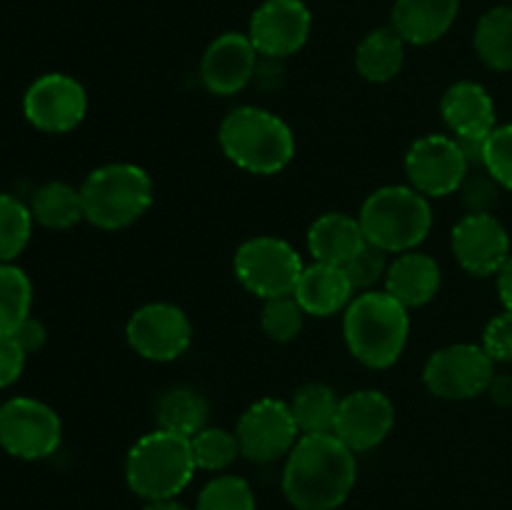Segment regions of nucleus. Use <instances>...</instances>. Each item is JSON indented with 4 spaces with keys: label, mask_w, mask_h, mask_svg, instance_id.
<instances>
[{
    "label": "nucleus",
    "mask_w": 512,
    "mask_h": 510,
    "mask_svg": "<svg viewBox=\"0 0 512 510\" xmlns=\"http://www.w3.org/2000/svg\"><path fill=\"white\" fill-rule=\"evenodd\" d=\"M408 185L425 198H445L458 193L470 175L468 155L453 135L430 133L415 140L405 153Z\"/></svg>",
    "instance_id": "obj_9"
},
{
    "label": "nucleus",
    "mask_w": 512,
    "mask_h": 510,
    "mask_svg": "<svg viewBox=\"0 0 512 510\" xmlns=\"http://www.w3.org/2000/svg\"><path fill=\"white\" fill-rule=\"evenodd\" d=\"M190 438L158 428L143 435L125 460V480L130 490L148 503L173 500L183 493L195 473Z\"/></svg>",
    "instance_id": "obj_6"
},
{
    "label": "nucleus",
    "mask_w": 512,
    "mask_h": 510,
    "mask_svg": "<svg viewBox=\"0 0 512 510\" xmlns=\"http://www.w3.org/2000/svg\"><path fill=\"white\" fill-rule=\"evenodd\" d=\"M23 113L43 133H68L83 123L88 95L75 78L65 73L40 75L23 98Z\"/></svg>",
    "instance_id": "obj_13"
},
{
    "label": "nucleus",
    "mask_w": 512,
    "mask_h": 510,
    "mask_svg": "<svg viewBox=\"0 0 512 510\" xmlns=\"http://www.w3.org/2000/svg\"><path fill=\"white\" fill-rule=\"evenodd\" d=\"M358 480L355 453L335 433L300 435L283 470V493L298 510H335Z\"/></svg>",
    "instance_id": "obj_1"
},
{
    "label": "nucleus",
    "mask_w": 512,
    "mask_h": 510,
    "mask_svg": "<svg viewBox=\"0 0 512 510\" xmlns=\"http://www.w3.org/2000/svg\"><path fill=\"white\" fill-rule=\"evenodd\" d=\"M13 338L18 340L20 348H23L25 353H35V350L43 348L45 340H48V330H45V325L40 323V320L28 318L18 330H15Z\"/></svg>",
    "instance_id": "obj_38"
},
{
    "label": "nucleus",
    "mask_w": 512,
    "mask_h": 510,
    "mask_svg": "<svg viewBox=\"0 0 512 510\" xmlns=\"http://www.w3.org/2000/svg\"><path fill=\"white\" fill-rule=\"evenodd\" d=\"M233 268L235 278L248 293L258 295L260 300H270L280 295H293L305 265L288 240L275 238V235H258V238L245 240L235 250Z\"/></svg>",
    "instance_id": "obj_7"
},
{
    "label": "nucleus",
    "mask_w": 512,
    "mask_h": 510,
    "mask_svg": "<svg viewBox=\"0 0 512 510\" xmlns=\"http://www.w3.org/2000/svg\"><path fill=\"white\" fill-rule=\"evenodd\" d=\"M343 335L350 355L365 368H390L398 363L408 343V308L388 290H365L345 308Z\"/></svg>",
    "instance_id": "obj_2"
},
{
    "label": "nucleus",
    "mask_w": 512,
    "mask_h": 510,
    "mask_svg": "<svg viewBox=\"0 0 512 510\" xmlns=\"http://www.w3.org/2000/svg\"><path fill=\"white\" fill-rule=\"evenodd\" d=\"M33 213L15 195L0 193V263H13L33 233Z\"/></svg>",
    "instance_id": "obj_29"
},
{
    "label": "nucleus",
    "mask_w": 512,
    "mask_h": 510,
    "mask_svg": "<svg viewBox=\"0 0 512 510\" xmlns=\"http://www.w3.org/2000/svg\"><path fill=\"white\" fill-rule=\"evenodd\" d=\"M63 423L50 405L10 398L0 405V448L20 460H43L58 450Z\"/></svg>",
    "instance_id": "obj_10"
},
{
    "label": "nucleus",
    "mask_w": 512,
    "mask_h": 510,
    "mask_svg": "<svg viewBox=\"0 0 512 510\" xmlns=\"http://www.w3.org/2000/svg\"><path fill=\"white\" fill-rule=\"evenodd\" d=\"M195 510H255L253 488L238 475H218L200 490Z\"/></svg>",
    "instance_id": "obj_31"
},
{
    "label": "nucleus",
    "mask_w": 512,
    "mask_h": 510,
    "mask_svg": "<svg viewBox=\"0 0 512 510\" xmlns=\"http://www.w3.org/2000/svg\"><path fill=\"white\" fill-rule=\"evenodd\" d=\"M210 408L203 395L193 388H173L158 400V428L193 438L208 425Z\"/></svg>",
    "instance_id": "obj_26"
},
{
    "label": "nucleus",
    "mask_w": 512,
    "mask_h": 510,
    "mask_svg": "<svg viewBox=\"0 0 512 510\" xmlns=\"http://www.w3.org/2000/svg\"><path fill=\"white\" fill-rule=\"evenodd\" d=\"M128 343L140 358L153 363L178 360L193 343V325L188 315L173 303H148L128 320Z\"/></svg>",
    "instance_id": "obj_12"
},
{
    "label": "nucleus",
    "mask_w": 512,
    "mask_h": 510,
    "mask_svg": "<svg viewBox=\"0 0 512 510\" xmlns=\"http://www.w3.org/2000/svg\"><path fill=\"white\" fill-rule=\"evenodd\" d=\"M290 410L298 423L300 435L333 433L335 418H338L340 398L335 390L325 383H308L295 390L290 400Z\"/></svg>",
    "instance_id": "obj_27"
},
{
    "label": "nucleus",
    "mask_w": 512,
    "mask_h": 510,
    "mask_svg": "<svg viewBox=\"0 0 512 510\" xmlns=\"http://www.w3.org/2000/svg\"><path fill=\"white\" fill-rule=\"evenodd\" d=\"M30 213H33L35 223L50 230H68L75 223L85 220L83 213V198H80V188H73L68 183H53L40 185L30 200Z\"/></svg>",
    "instance_id": "obj_24"
},
{
    "label": "nucleus",
    "mask_w": 512,
    "mask_h": 510,
    "mask_svg": "<svg viewBox=\"0 0 512 510\" xmlns=\"http://www.w3.org/2000/svg\"><path fill=\"white\" fill-rule=\"evenodd\" d=\"M368 243L385 253H408L428 238L433 208L428 198L410 185H385L365 198L358 215Z\"/></svg>",
    "instance_id": "obj_4"
},
{
    "label": "nucleus",
    "mask_w": 512,
    "mask_h": 510,
    "mask_svg": "<svg viewBox=\"0 0 512 510\" xmlns=\"http://www.w3.org/2000/svg\"><path fill=\"white\" fill-rule=\"evenodd\" d=\"M440 115L460 143H483L495 123V103L488 90L473 80H460L445 90L440 100Z\"/></svg>",
    "instance_id": "obj_18"
},
{
    "label": "nucleus",
    "mask_w": 512,
    "mask_h": 510,
    "mask_svg": "<svg viewBox=\"0 0 512 510\" xmlns=\"http://www.w3.org/2000/svg\"><path fill=\"white\" fill-rule=\"evenodd\" d=\"M498 295L503 300L505 310H512V255L498 270Z\"/></svg>",
    "instance_id": "obj_39"
},
{
    "label": "nucleus",
    "mask_w": 512,
    "mask_h": 510,
    "mask_svg": "<svg viewBox=\"0 0 512 510\" xmlns=\"http://www.w3.org/2000/svg\"><path fill=\"white\" fill-rule=\"evenodd\" d=\"M388 265L390 263L385 250L375 248L373 243H365L343 268L348 273L350 283H353L355 293H365V290H375V285L385 280Z\"/></svg>",
    "instance_id": "obj_34"
},
{
    "label": "nucleus",
    "mask_w": 512,
    "mask_h": 510,
    "mask_svg": "<svg viewBox=\"0 0 512 510\" xmlns=\"http://www.w3.org/2000/svg\"><path fill=\"white\" fill-rule=\"evenodd\" d=\"M473 45L478 58L490 70H498V73L512 70V5L490 8L478 20Z\"/></svg>",
    "instance_id": "obj_25"
},
{
    "label": "nucleus",
    "mask_w": 512,
    "mask_h": 510,
    "mask_svg": "<svg viewBox=\"0 0 512 510\" xmlns=\"http://www.w3.org/2000/svg\"><path fill=\"white\" fill-rule=\"evenodd\" d=\"M483 348L495 363H512V310L490 320L483 333Z\"/></svg>",
    "instance_id": "obj_35"
},
{
    "label": "nucleus",
    "mask_w": 512,
    "mask_h": 510,
    "mask_svg": "<svg viewBox=\"0 0 512 510\" xmlns=\"http://www.w3.org/2000/svg\"><path fill=\"white\" fill-rule=\"evenodd\" d=\"M235 435H238L240 455L253 463H273L288 458L298 443L300 430L285 400L263 398L240 415Z\"/></svg>",
    "instance_id": "obj_11"
},
{
    "label": "nucleus",
    "mask_w": 512,
    "mask_h": 510,
    "mask_svg": "<svg viewBox=\"0 0 512 510\" xmlns=\"http://www.w3.org/2000/svg\"><path fill=\"white\" fill-rule=\"evenodd\" d=\"M25 353L13 335H0V390L13 385L25 368Z\"/></svg>",
    "instance_id": "obj_37"
},
{
    "label": "nucleus",
    "mask_w": 512,
    "mask_h": 510,
    "mask_svg": "<svg viewBox=\"0 0 512 510\" xmlns=\"http://www.w3.org/2000/svg\"><path fill=\"white\" fill-rule=\"evenodd\" d=\"M143 510H188V508L175 503V500H158V503H148Z\"/></svg>",
    "instance_id": "obj_40"
},
{
    "label": "nucleus",
    "mask_w": 512,
    "mask_h": 510,
    "mask_svg": "<svg viewBox=\"0 0 512 510\" xmlns=\"http://www.w3.org/2000/svg\"><path fill=\"white\" fill-rule=\"evenodd\" d=\"M263 315H260V325H263L265 335L275 343H290L300 335L305 323V310L295 300V295H280V298L263 300Z\"/></svg>",
    "instance_id": "obj_32"
},
{
    "label": "nucleus",
    "mask_w": 512,
    "mask_h": 510,
    "mask_svg": "<svg viewBox=\"0 0 512 510\" xmlns=\"http://www.w3.org/2000/svg\"><path fill=\"white\" fill-rule=\"evenodd\" d=\"M83 213L100 230H123L138 223L153 205V180L140 165L108 163L80 185Z\"/></svg>",
    "instance_id": "obj_5"
},
{
    "label": "nucleus",
    "mask_w": 512,
    "mask_h": 510,
    "mask_svg": "<svg viewBox=\"0 0 512 510\" xmlns=\"http://www.w3.org/2000/svg\"><path fill=\"white\" fill-rule=\"evenodd\" d=\"M225 158L253 175H275L295 155V135L280 115L243 105L225 115L218 130Z\"/></svg>",
    "instance_id": "obj_3"
},
{
    "label": "nucleus",
    "mask_w": 512,
    "mask_h": 510,
    "mask_svg": "<svg viewBox=\"0 0 512 510\" xmlns=\"http://www.w3.org/2000/svg\"><path fill=\"white\" fill-rule=\"evenodd\" d=\"M495 380V360L483 345L455 343L435 350L423 368V383L435 398L473 400Z\"/></svg>",
    "instance_id": "obj_8"
},
{
    "label": "nucleus",
    "mask_w": 512,
    "mask_h": 510,
    "mask_svg": "<svg viewBox=\"0 0 512 510\" xmlns=\"http://www.w3.org/2000/svg\"><path fill=\"white\" fill-rule=\"evenodd\" d=\"M498 188L500 185L488 173L465 178L460 190H463V203L468 205V213H490V208L498 200Z\"/></svg>",
    "instance_id": "obj_36"
},
{
    "label": "nucleus",
    "mask_w": 512,
    "mask_h": 510,
    "mask_svg": "<svg viewBox=\"0 0 512 510\" xmlns=\"http://www.w3.org/2000/svg\"><path fill=\"white\" fill-rule=\"evenodd\" d=\"M395 425V405L380 390H355L340 398L333 433L355 455L373 450L383 443Z\"/></svg>",
    "instance_id": "obj_16"
},
{
    "label": "nucleus",
    "mask_w": 512,
    "mask_h": 510,
    "mask_svg": "<svg viewBox=\"0 0 512 510\" xmlns=\"http://www.w3.org/2000/svg\"><path fill=\"white\" fill-rule=\"evenodd\" d=\"M460 13V0H395L393 30L408 45L438 43Z\"/></svg>",
    "instance_id": "obj_21"
},
{
    "label": "nucleus",
    "mask_w": 512,
    "mask_h": 510,
    "mask_svg": "<svg viewBox=\"0 0 512 510\" xmlns=\"http://www.w3.org/2000/svg\"><path fill=\"white\" fill-rule=\"evenodd\" d=\"M33 285L13 263H0V335H13L30 318Z\"/></svg>",
    "instance_id": "obj_28"
},
{
    "label": "nucleus",
    "mask_w": 512,
    "mask_h": 510,
    "mask_svg": "<svg viewBox=\"0 0 512 510\" xmlns=\"http://www.w3.org/2000/svg\"><path fill=\"white\" fill-rule=\"evenodd\" d=\"M405 40L390 28H375L355 50V68L368 83H390L403 70Z\"/></svg>",
    "instance_id": "obj_23"
},
{
    "label": "nucleus",
    "mask_w": 512,
    "mask_h": 510,
    "mask_svg": "<svg viewBox=\"0 0 512 510\" xmlns=\"http://www.w3.org/2000/svg\"><path fill=\"white\" fill-rule=\"evenodd\" d=\"M383 283V290H388L398 303H403L410 310L428 305L438 295L443 273H440V265L433 255L408 250V253L395 255Z\"/></svg>",
    "instance_id": "obj_20"
},
{
    "label": "nucleus",
    "mask_w": 512,
    "mask_h": 510,
    "mask_svg": "<svg viewBox=\"0 0 512 510\" xmlns=\"http://www.w3.org/2000/svg\"><path fill=\"white\" fill-rule=\"evenodd\" d=\"M195 468L200 470H225L238 460L240 443L238 435L223 428H210L205 425L198 435L190 438Z\"/></svg>",
    "instance_id": "obj_30"
},
{
    "label": "nucleus",
    "mask_w": 512,
    "mask_h": 510,
    "mask_svg": "<svg viewBox=\"0 0 512 510\" xmlns=\"http://www.w3.org/2000/svg\"><path fill=\"white\" fill-rule=\"evenodd\" d=\"M313 15L303 0H265L250 18L248 38L258 55L290 58L310 38Z\"/></svg>",
    "instance_id": "obj_14"
},
{
    "label": "nucleus",
    "mask_w": 512,
    "mask_h": 510,
    "mask_svg": "<svg viewBox=\"0 0 512 510\" xmlns=\"http://www.w3.org/2000/svg\"><path fill=\"white\" fill-rule=\"evenodd\" d=\"M258 50L248 33H223L200 60V80L213 95H235L253 80Z\"/></svg>",
    "instance_id": "obj_17"
},
{
    "label": "nucleus",
    "mask_w": 512,
    "mask_h": 510,
    "mask_svg": "<svg viewBox=\"0 0 512 510\" xmlns=\"http://www.w3.org/2000/svg\"><path fill=\"white\" fill-rule=\"evenodd\" d=\"M453 255L470 275H498L510 258V235L493 213H468L455 223L450 235Z\"/></svg>",
    "instance_id": "obj_15"
},
{
    "label": "nucleus",
    "mask_w": 512,
    "mask_h": 510,
    "mask_svg": "<svg viewBox=\"0 0 512 510\" xmlns=\"http://www.w3.org/2000/svg\"><path fill=\"white\" fill-rule=\"evenodd\" d=\"M365 243L363 225L348 213L320 215L308 230V250L315 263L345 265Z\"/></svg>",
    "instance_id": "obj_22"
},
{
    "label": "nucleus",
    "mask_w": 512,
    "mask_h": 510,
    "mask_svg": "<svg viewBox=\"0 0 512 510\" xmlns=\"http://www.w3.org/2000/svg\"><path fill=\"white\" fill-rule=\"evenodd\" d=\"M293 295L305 315L330 318V315L345 313L350 300L355 298V288L343 265L313 263L303 268Z\"/></svg>",
    "instance_id": "obj_19"
},
{
    "label": "nucleus",
    "mask_w": 512,
    "mask_h": 510,
    "mask_svg": "<svg viewBox=\"0 0 512 510\" xmlns=\"http://www.w3.org/2000/svg\"><path fill=\"white\" fill-rule=\"evenodd\" d=\"M483 170L500 188L512 190V123L498 125L483 143Z\"/></svg>",
    "instance_id": "obj_33"
}]
</instances>
